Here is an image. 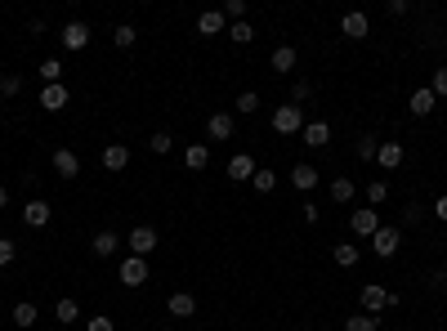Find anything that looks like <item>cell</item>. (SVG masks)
I'll return each mask as SVG.
<instances>
[{
	"label": "cell",
	"instance_id": "1",
	"mask_svg": "<svg viewBox=\"0 0 447 331\" xmlns=\"http://www.w3.org/2000/svg\"><path fill=\"white\" fill-rule=\"evenodd\" d=\"M358 300H362V313H371V318H376V313H385V309L399 305V295L385 291V287H376V282H367V287L358 291Z\"/></svg>",
	"mask_w": 447,
	"mask_h": 331
},
{
	"label": "cell",
	"instance_id": "2",
	"mask_svg": "<svg viewBox=\"0 0 447 331\" xmlns=\"http://www.w3.org/2000/svg\"><path fill=\"white\" fill-rule=\"evenodd\" d=\"M273 130L277 135H300L304 130V108H295V103L273 108Z\"/></svg>",
	"mask_w": 447,
	"mask_h": 331
},
{
	"label": "cell",
	"instance_id": "3",
	"mask_svg": "<svg viewBox=\"0 0 447 331\" xmlns=\"http://www.w3.org/2000/svg\"><path fill=\"white\" fill-rule=\"evenodd\" d=\"M399 242H403V228H394V224H380L376 228V238H371V251L380 260H389L394 251H399Z\"/></svg>",
	"mask_w": 447,
	"mask_h": 331
},
{
	"label": "cell",
	"instance_id": "4",
	"mask_svg": "<svg viewBox=\"0 0 447 331\" xmlns=\"http://www.w3.org/2000/svg\"><path fill=\"white\" fill-rule=\"evenodd\" d=\"M349 228H354V238H376V228H380V215L371 210V206H362V210H354L349 215Z\"/></svg>",
	"mask_w": 447,
	"mask_h": 331
},
{
	"label": "cell",
	"instance_id": "5",
	"mask_svg": "<svg viewBox=\"0 0 447 331\" xmlns=\"http://www.w3.org/2000/svg\"><path fill=\"white\" fill-rule=\"evenodd\" d=\"M117 273H121L125 287H143V282H148V260H143V255H125Z\"/></svg>",
	"mask_w": 447,
	"mask_h": 331
},
{
	"label": "cell",
	"instance_id": "6",
	"mask_svg": "<svg viewBox=\"0 0 447 331\" xmlns=\"http://www.w3.org/2000/svg\"><path fill=\"white\" fill-rule=\"evenodd\" d=\"M157 251V228H148V224H139L135 233H130V255H153Z\"/></svg>",
	"mask_w": 447,
	"mask_h": 331
},
{
	"label": "cell",
	"instance_id": "7",
	"mask_svg": "<svg viewBox=\"0 0 447 331\" xmlns=\"http://www.w3.org/2000/svg\"><path fill=\"white\" fill-rule=\"evenodd\" d=\"M340 31H344V36H349V41H367L371 23H367V14H362V9H349V14H344V19H340Z\"/></svg>",
	"mask_w": 447,
	"mask_h": 331
},
{
	"label": "cell",
	"instance_id": "8",
	"mask_svg": "<svg viewBox=\"0 0 447 331\" xmlns=\"http://www.w3.org/2000/svg\"><path fill=\"white\" fill-rule=\"evenodd\" d=\"M58 41H63V49H72V54H76V49H86V45H90V27H86V23H68Z\"/></svg>",
	"mask_w": 447,
	"mask_h": 331
},
{
	"label": "cell",
	"instance_id": "9",
	"mask_svg": "<svg viewBox=\"0 0 447 331\" xmlns=\"http://www.w3.org/2000/svg\"><path fill=\"white\" fill-rule=\"evenodd\" d=\"M233 130H237V121L228 117V112H215V117L206 121V135H210V139H220V143H224V139H233Z\"/></svg>",
	"mask_w": 447,
	"mask_h": 331
},
{
	"label": "cell",
	"instance_id": "10",
	"mask_svg": "<svg viewBox=\"0 0 447 331\" xmlns=\"http://www.w3.org/2000/svg\"><path fill=\"white\" fill-rule=\"evenodd\" d=\"M125 166H130V148L125 143H108L103 148V170L117 175V170H125Z\"/></svg>",
	"mask_w": 447,
	"mask_h": 331
},
{
	"label": "cell",
	"instance_id": "11",
	"mask_svg": "<svg viewBox=\"0 0 447 331\" xmlns=\"http://www.w3.org/2000/svg\"><path fill=\"white\" fill-rule=\"evenodd\" d=\"M68 98H72L68 86H45V90H41V108H45V112H63V108H68Z\"/></svg>",
	"mask_w": 447,
	"mask_h": 331
},
{
	"label": "cell",
	"instance_id": "12",
	"mask_svg": "<svg viewBox=\"0 0 447 331\" xmlns=\"http://www.w3.org/2000/svg\"><path fill=\"white\" fill-rule=\"evenodd\" d=\"M117 233H112V228H103V233H94V242H90V251L98 255V260H112V255H117Z\"/></svg>",
	"mask_w": 447,
	"mask_h": 331
},
{
	"label": "cell",
	"instance_id": "13",
	"mask_svg": "<svg viewBox=\"0 0 447 331\" xmlns=\"http://www.w3.org/2000/svg\"><path fill=\"white\" fill-rule=\"evenodd\" d=\"M49 215H54V210H49V202H27V206H23V224H27V228H45Z\"/></svg>",
	"mask_w": 447,
	"mask_h": 331
},
{
	"label": "cell",
	"instance_id": "14",
	"mask_svg": "<svg viewBox=\"0 0 447 331\" xmlns=\"http://www.w3.org/2000/svg\"><path fill=\"white\" fill-rule=\"evenodd\" d=\"M54 170H58L63 179H76V175H81V161H76L72 148H58V153H54Z\"/></svg>",
	"mask_w": 447,
	"mask_h": 331
},
{
	"label": "cell",
	"instance_id": "15",
	"mask_svg": "<svg viewBox=\"0 0 447 331\" xmlns=\"http://www.w3.org/2000/svg\"><path fill=\"white\" fill-rule=\"evenodd\" d=\"M407 108H411V117H429V112L438 108V98H434V90L425 86V90H416V94H411V103H407Z\"/></svg>",
	"mask_w": 447,
	"mask_h": 331
},
{
	"label": "cell",
	"instance_id": "16",
	"mask_svg": "<svg viewBox=\"0 0 447 331\" xmlns=\"http://www.w3.org/2000/svg\"><path fill=\"white\" fill-rule=\"evenodd\" d=\"M251 175H255V161L246 157V153H237L233 161H228V179H237V184H251Z\"/></svg>",
	"mask_w": 447,
	"mask_h": 331
},
{
	"label": "cell",
	"instance_id": "17",
	"mask_svg": "<svg viewBox=\"0 0 447 331\" xmlns=\"http://www.w3.org/2000/svg\"><path fill=\"white\" fill-rule=\"evenodd\" d=\"M291 184L295 188H300V193H313V188H318V170H313V166H295V170H291Z\"/></svg>",
	"mask_w": 447,
	"mask_h": 331
},
{
	"label": "cell",
	"instance_id": "18",
	"mask_svg": "<svg viewBox=\"0 0 447 331\" xmlns=\"http://www.w3.org/2000/svg\"><path fill=\"white\" fill-rule=\"evenodd\" d=\"M300 135H304V143H309V148H327V139H331V126H327V121H309V126L300 130Z\"/></svg>",
	"mask_w": 447,
	"mask_h": 331
},
{
	"label": "cell",
	"instance_id": "19",
	"mask_svg": "<svg viewBox=\"0 0 447 331\" xmlns=\"http://www.w3.org/2000/svg\"><path fill=\"white\" fill-rule=\"evenodd\" d=\"M197 31H202V36H220L224 31V9H206L202 19H197Z\"/></svg>",
	"mask_w": 447,
	"mask_h": 331
},
{
	"label": "cell",
	"instance_id": "20",
	"mask_svg": "<svg viewBox=\"0 0 447 331\" xmlns=\"http://www.w3.org/2000/svg\"><path fill=\"white\" fill-rule=\"evenodd\" d=\"M184 166H188V170H206V166H210V148L206 143H188Z\"/></svg>",
	"mask_w": 447,
	"mask_h": 331
},
{
	"label": "cell",
	"instance_id": "21",
	"mask_svg": "<svg viewBox=\"0 0 447 331\" xmlns=\"http://www.w3.org/2000/svg\"><path fill=\"white\" fill-rule=\"evenodd\" d=\"M376 161L385 166V170H399V166H403V143H380Z\"/></svg>",
	"mask_w": 447,
	"mask_h": 331
},
{
	"label": "cell",
	"instance_id": "22",
	"mask_svg": "<svg viewBox=\"0 0 447 331\" xmlns=\"http://www.w3.org/2000/svg\"><path fill=\"white\" fill-rule=\"evenodd\" d=\"M273 72H295V45H277L273 49Z\"/></svg>",
	"mask_w": 447,
	"mask_h": 331
},
{
	"label": "cell",
	"instance_id": "23",
	"mask_svg": "<svg viewBox=\"0 0 447 331\" xmlns=\"http://www.w3.org/2000/svg\"><path fill=\"white\" fill-rule=\"evenodd\" d=\"M170 313H175V318H192V313H197V300H192L188 291H175V295H170Z\"/></svg>",
	"mask_w": 447,
	"mask_h": 331
},
{
	"label": "cell",
	"instance_id": "24",
	"mask_svg": "<svg viewBox=\"0 0 447 331\" xmlns=\"http://www.w3.org/2000/svg\"><path fill=\"white\" fill-rule=\"evenodd\" d=\"M331 255H336V264H340V269H354L362 251H358L354 242H340V246H331Z\"/></svg>",
	"mask_w": 447,
	"mask_h": 331
},
{
	"label": "cell",
	"instance_id": "25",
	"mask_svg": "<svg viewBox=\"0 0 447 331\" xmlns=\"http://www.w3.org/2000/svg\"><path fill=\"white\" fill-rule=\"evenodd\" d=\"M36 318H41V309L31 305V300H23V305H14V327H36Z\"/></svg>",
	"mask_w": 447,
	"mask_h": 331
},
{
	"label": "cell",
	"instance_id": "26",
	"mask_svg": "<svg viewBox=\"0 0 447 331\" xmlns=\"http://www.w3.org/2000/svg\"><path fill=\"white\" fill-rule=\"evenodd\" d=\"M354 179H331V202H340V206H349L354 202Z\"/></svg>",
	"mask_w": 447,
	"mask_h": 331
},
{
	"label": "cell",
	"instance_id": "27",
	"mask_svg": "<svg viewBox=\"0 0 447 331\" xmlns=\"http://www.w3.org/2000/svg\"><path fill=\"white\" fill-rule=\"evenodd\" d=\"M251 184H255V193H273V188H277V175L269 170V166H255V175H251Z\"/></svg>",
	"mask_w": 447,
	"mask_h": 331
},
{
	"label": "cell",
	"instance_id": "28",
	"mask_svg": "<svg viewBox=\"0 0 447 331\" xmlns=\"http://www.w3.org/2000/svg\"><path fill=\"white\" fill-rule=\"evenodd\" d=\"M344 331H380V322L371 313H354V318H344Z\"/></svg>",
	"mask_w": 447,
	"mask_h": 331
},
{
	"label": "cell",
	"instance_id": "29",
	"mask_svg": "<svg viewBox=\"0 0 447 331\" xmlns=\"http://www.w3.org/2000/svg\"><path fill=\"white\" fill-rule=\"evenodd\" d=\"M228 41H233V45H251L255 41V27L251 23H233V27H228Z\"/></svg>",
	"mask_w": 447,
	"mask_h": 331
},
{
	"label": "cell",
	"instance_id": "30",
	"mask_svg": "<svg viewBox=\"0 0 447 331\" xmlns=\"http://www.w3.org/2000/svg\"><path fill=\"white\" fill-rule=\"evenodd\" d=\"M385 197H389V184H385V179H371V184H367V206L376 210L380 202H385Z\"/></svg>",
	"mask_w": 447,
	"mask_h": 331
},
{
	"label": "cell",
	"instance_id": "31",
	"mask_svg": "<svg viewBox=\"0 0 447 331\" xmlns=\"http://www.w3.org/2000/svg\"><path fill=\"white\" fill-rule=\"evenodd\" d=\"M58 76H63V63L58 58H45L41 63V81H45V86H58Z\"/></svg>",
	"mask_w": 447,
	"mask_h": 331
},
{
	"label": "cell",
	"instance_id": "32",
	"mask_svg": "<svg viewBox=\"0 0 447 331\" xmlns=\"http://www.w3.org/2000/svg\"><path fill=\"white\" fill-rule=\"evenodd\" d=\"M112 41H117V49H130V45H135V41H139V31H135V27H130V23H121L117 31H112Z\"/></svg>",
	"mask_w": 447,
	"mask_h": 331
},
{
	"label": "cell",
	"instance_id": "33",
	"mask_svg": "<svg viewBox=\"0 0 447 331\" xmlns=\"http://www.w3.org/2000/svg\"><path fill=\"white\" fill-rule=\"evenodd\" d=\"M54 318H58V322H76V318H81L76 300H58V305H54Z\"/></svg>",
	"mask_w": 447,
	"mask_h": 331
},
{
	"label": "cell",
	"instance_id": "34",
	"mask_svg": "<svg viewBox=\"0 0 447 331\" xmlns=\"http://www.w3.org/2000/svg\"><path fill=\"white\" fill-rule=\"evenodd\" d=\"M376 153H380V139L362 135V139H358V157H362V161H376Z\"/></svg>",
	"mask_w": 447,
	"mask_h": 331
},
{
	"label": "cell",
	"instance_id": "35",
	"mask_svg": "<svg viewBox=\"0 0 447 331\" xmlns=\"http://www.w3.org/2000/svg\"><path fill=\"white\" fill-rule=\"evenodd\" d=\"M224 19L246 23V0H224Z\"/></svg>",
	"mask_w": 447,
	"mask_h": 331
},
{
	"label": "cell",
	"instance_id": "36",
	"mask_svg": "<svg viewBox=\"0 0 447 331\" xmlns=\"http://www.w3.org/2000/svg\"><path fill=\"white\" fill-rule=\"evenodd\" d=\"M148 148H153L157 157H165V153H170V148H175V139L165 135V130H157V135H153V143H148Z\"/></svg>",
	"mask_w": 447,
	"mask_h": 331
},
{
	"label": "cell",
	"instance_id": "37",
	"mask_svg": "<svg viewBox=\"0 0 447 331\" xmlns=\"http://www.w3.org/2000/svg\"><path fill=\"white\" fill-rule=\"evenodd\" d=\"M304 98H313V86H309V81H295V86H291V103L300 108Z\"/></svg>",
	"mask_w": 447,
	"mask_h": 331
},
{
	"label": "cell",
	"instance_id": "38",
	"mask_svg": "<svg viewBox=\"0 0 447 331\" xmlns=\"http://www.w3.org/2000/svg\"><path fill=\"white\" fill-rule=\"evenodd\" d=\"M237 112H260V94H255V90L237 94Z\"/></svg>",
	"mask_w": 447,
	"mask_h": 331
},
{
	"label": "cell",
	"instance_id": "39",
	"mask_svg": "<svg viewBox=\"0 0 447 331\" xmlns=\"http://www.w3.org/2000/svg\"><path fill=\"white\" fill-rule=\"evenodd\" d=\"M19 90H23V81H19V76H0V98H14Z\"/></svg>",
	"mask_w": 447,
	"mask_h": 331
},
{
	"label": "cell",
	"instance_id": "40",
	"mask_svg": "<svg viewBox=\"0 0 447 331\" xmlns=\"http://www.w3.org/2000/svg\"><path fill=\"white\" fill-rule=\"evenodd\" d=\"M429 90H434V98H447V68L434 72V81H429Z\"/></svg>",
	"mask_w": 447,
	"mask_h": 331
},
{
	"label": "cell",
	"instance_id": "41",
	"mask_svg": "<svg viewBox=\"0 0 447 331\" xmlns=\"http://www.w3.org/2000/svg\"><path fill=\"white\" fill-rule=\"evenodd\" d=\"M14 255H19V246H14L9 238H0V269H5V264H14Z\"/></svg>",
	"mask_w": 447,
	"mask_h": 331
},
{
	"label": "cell",
	"instance_id": "42",
	"mask_svg": "<svg viewBox=\"0 0 447 331\" xmlns=\"http://www.w3.org/2000/svg\"><path fill=\"white\" fill-rule=\"evenodd\" d=\"M86 331H117V322L108 318V313H98V318H90V327Z\"/></svg>",
	"mask_w": 447,
	"mask_h": 331
},
{
	"label": "cell",
	"instance_id": "43",
	"mask_svg": "<svg viewBox=\"0 0 447 331\" xmlns=\"http://www.w3.org/2000/svg\"><path fill=\"white\" fill-rule=\"evenodd\" d=\"M300 215H304V224H318V220H322V210H318V202H304V206H300Z\"/></svg>",
	"mask_w": 447,
	"mask_h": 331
},
{
	"label": "cell",
	"instance_id": "44",
	"mask_svg": "<svg viewBox=\"0 0 447 331\" xmlns=\"http://www.w3.org/2000/svg\"><path fill=\"white\" fill-rule=\"evenodd\" d=\"M421 215H425V210H421L416 202H407V210H403V224H416V220H421Z\"/></svg>",
	"mask_w": 447,
	"mask_h": 331
},
{
	"label": "cell",
	"instance_id": "45",
	"mask_svg": "<svg viewBox=\"0 0 447 331\" xmlns=\"http://www.w3.org/2000/svg\"><path fill=\"white\" fill-rule=\"evenodd\" d=\"M434 215H438V220L447 224V197H438V202H434Z\"/></svg>",
	"mask_w": 447,
	"mask_h": 331
},
{
	"label": "cell",
	"instance_id": "46",
	"mask_svg": "<svg viewBox=\"0 0 447 331\" xmlns=\"http://www.w3.org/2000/svg\"><path fill=\"white\" fill-rule=\"evenodd\" d=\"M5 206H9V193H5V188H0V210H5Z\"/></svg>",
	"mask_w": 447,
	"mask_h": 331
},
{
	"label": "cell",
	"instance_id": "47",
	"mask_svg": "<svg viewBox=\"0 0 447 331\" xmlns=\"http://www.w3.org/2000/svg\"><path fill=\"white\" fill-rule=\"evenodd\" d=\"M0 117H5V108H0Z\"/></svg>",
	"mask_w": 447,
	"mask_h": 331
}]
</instances>
